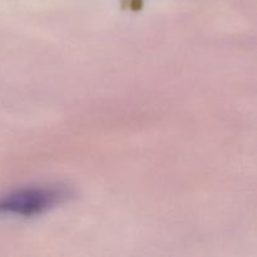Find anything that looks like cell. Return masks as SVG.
<instances>
[{"instance_id":"obj_1","label":"cell","mask_w":257,"mask_h":257,"mask_svg":"<svg viewBox=\"0 0 257 257\" xmlns=\"http://www.w3.org/2000/svg\"><path fill=\"white\" fill-rule=\"evenodd\" d=\"M72 196V190L65 186L19 188L0 197V213L35 217L62 205Z\"/></svg>"}]
</instances>
